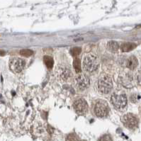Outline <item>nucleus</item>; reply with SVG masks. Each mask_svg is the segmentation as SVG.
<instances>
[{
	"instance_id": "nucleus-1",
	"label": "nucleus",
	"mask_w": 141,
	"mask_h": 141,
	"mask_svg": "<svg viewBox=\"0 0 141 141\" xmlns=\"http://www.w3.org/2000/svg\"><path fill=\"white\" fill-rule=\"evenodd\" d=\"M113 87L112 80L108 74L102 73L99 75L97 80V89L102 94L110 93Z\"/></svg>"
},
{
	"instance_id": "nucleus-2",
	"label": "nucleus",
	"mask_w": 141,
	"mask_h": 141,
	"mask_svg": "<svg viewBox=\"0 0 141 141\" xmlns=\"http://www.w3.org/2000/svg\"><path fill=\"white\" fill-rule=\"evenodd\" d=\"M127 97L122 91H116L111 96L112 106L118 111H123L127 106Z\"/></svg>"
},
{
	"instance_id": "nucleus-3",
	"label": "nucleus",
	"mask_w": 141,
	"mask_h": 141,
	"mask_svg": "<svg viewBox=\"0 0 141 141\" xmlns=\"http://www.w3.org/2000/svg\"><path fill=\"white\" fill-rule=\"evenodd\" d=\"M99 66V59L95 55L92 53L86 54L83 58L84 69L89 73H93L96 72Z\"/></svg>"
},
{
	"instance_id": "nucleus-4",
	"label": "nucleus",
	"mask_w": 141,
	"mask_h": 141,
	"mask_svg": "<svg viewBox=\"0 0 141 141\" xmlns=\"http://www.w3.org/2000/svg\"><path fill=\"white\" fill-rule=\"evenodd\" d=\"M94 113L99 118H104L109 112V107L106 101L100 99L97 101L94 106Z\"/></svg>"
},
{
	"instance_id": "nucleus-5",
	"label": "nucleus",
	"mask_w": 141,
	"mask_h": 141,
	"mask_svg": "<svg viewBox=\"0 0 141 141\" xmlns=\"http://www.w3.org/2000/svg\"><path fill=\"white\" fill-rule=\"evenodd\" d=\"M121 121L125 127L131 130L137 128L138 124V119L133 113H126L124 116H123L121 118Z\"/></svg>"
},
{
	"instance_id": "nucleus-6",
	"label": "nucleus",
	"mask_w": 141,
	"mask_h": 141,
	"mask_svg": "<svg viewBox=\"0 0 141 141\" xmlns=\"http://www.w3.org/2000/svg\"><path fill=\"white\" fill-rule=\"evenodd\" d=\"M26 65V61L19 58H11L9 61V68L14 73H20L22 72Z\"/></svg>"
},
{
	"instance_id": "nucleus-7",
	"label": "nucleus",
	"mask_w": 141,
	"mask_h": 141,
	"mask_svg": "<svg viewBox=\"0 0 141 141\" xmlns=\"http://www.w3.org/2000/svg\"><path fill=\"white\" fill-rule=\"evenodd\" d=\"M55 74L61 80L67 81L70 79L72 72L70 68L64 65H59L55 69Z\"/></svg>"
},
{
	"instance_id": "nucleus-8",
	"label": "nucleus",
	"mask_w": 141,
	"mask_h": 141,
	"mask_svg": "<svg viewBox=\"0 0 141 141\" xmlns=\"http://www.w3.org/2000/svg\"><path fill=\"white\" fill-rule=\"evenodd\" d=\"M75 87L80 91L87 89L89 86V78L83 74L77 75L74 78Z\"/></svg>"
},
{
	"instance_id": "nucleus-9",
	"label": "nucleus",
	"mask_w": 141,
	"mask_h": 141,
	"mask_svg": "<svg viewBox=\"0 0 141 141\" xmlns=\"http://www.w3.org/2000/svg\"><path fill=\"white\" fill-rule=\"evenodd\" d=\"M73 108L78 114L83 115L87 112L88 104L85 100L83 99H80L74 101L73 104Z\"/></svg>"
},
{
	"instance_id": "nucleus-10",
	"label": "nucleus",
	"mask_w": 141,
	"mask_h": 141,
	"mask_svg": "<svg viewBox=\"0 0 141 141\" xmlns=\"http://www.w3.org/2000/svg\"><path fill=\"white\" fill-rule=\"evenodd\" d=\"M119 82L121 84L123 87L130 88L133 87V78L131 74L129 72H123L119 77Z\"/></svg>"
},
{
	"instance_id": "nucleus-11",
	"label": "nucleus",
	"mask_w": 141,
	"mask_h": 141,
	"mask_svg": "<svg viewBox=\"0 0 141 141\" xmlns=\"http://www.w3.org/2000/svg\"><path fill=\"white\" fill-rule=\"evenodd\" d=\"M138 65V61L137 58L135 56H131L130 58H128L126 60V67H128L129 70H133Z\"/></svg>"
},
{
	"instance_id": "nucleus-12",
	"label": "nucleus",
	"mask_w": 141,
	"mask_h": 141,
	"mask_svg": "<svg viewBox=\"0 0 141 141\" xmlns=\"http://www.w3.org/2000/svg\"><path fill=\"white\" fill-rule=\"evenodd\" d=\"M136 44L133 43H123L121 45V49L123 52H129L136 48Z\"/></svg>"
},
{
	"instance_id": "nucleus-13",
	"label": "nucleus",
	"mask_w": 141,
	"mask_h": 141,
	"mask_svg": "<svg viewBox=\"0 0 141 141\" xmlns=\"http://www.w3.org/2000/svg\"><path fill=\"white\" fill-rule=\"evenodd\" d=\"M107 50L110 51L111 53H116V52L119 50V44L118 43L113 41L108 42L107 43Z\"/></svg>"
},
{
	"instance_id": "nucleus-14",
	"label": "nucleus",
	"mask_w": 141,
	"mask_h": 141,
	"mask_svg": "<svg viewBox=\"0 0 141 141\" xmlns=\"http://www.w3.org/2000/svg\"><path fill=\"white\" fill-rule=\"evenodd\" d=\"M73 67L77 73H80L82 72L81 61L79 58H74V61H73Z\"/></svg>"
},
{
	"instance_id": "nucleus-15",
	"label": "nucleus",
	"mask_w": 141,
	"mask_h": 141,
	"mask_svg": "<svg viewBox=\"0 0 141 141\" xmlns=\"http://www.w3.org/2000/svg\"><path fill=\"white\" fill-rule=\"evenodd\" d=\"M43 61H44V63L47 66L48 68H52L54 65V61L53 59L50 57V56H44L43 58Z\"/></svg>"
},
{
	"instance_id": "nucleus-16",
	"label": "nucleus",
	"mask_w": 141,
	"mask_h": 141,
	"mask_svg": "<svg viewBox=\"0 0 141 141\" xmlns=\"http://www.w3.org/2000/svg\"><path fill=\"white\" fill-rule=\"evenodd\" d=\"M82 52V49L80 47H74V48H71L70 53L73 57H77Z\"/></svg>"
},
{
	"instance_id": "nucleus-17",
	"label": "nucleus",
	"mask_w": 141,
	"mask_h": 141,
	"mask_svg": "<svg viewBox=\"0 0 141 141\" xmlns=\"http://www.w3.org/2000/svg\"><path fill=\"white\" fill-rule=\"evenodd\" d=\"M33 53V52L31 50H29V49H23L20 51V54L22 56L24 57H30L31 56Z\"/></svg>"
},
{
	"instance_id": "nucleus-18",
	"label": "nucleus",
	"mask_w": 141,
	"mask_h": 141,
	"mask_svg": "<svg viewBox=\"0 0 141 141\" xmlns=\"http://www.w3.org/2000/svg\"><path fill=\"white\" fill-rule=\"evenodd\" d=\"M135 81L138 85L141 87V69L138 70L135 74Z\"/></svg>"
},
{
	"instance_id": "nucleus-19",
	"label": "nucleus",
	"mask_w": 141,
	"mask_h": 141,
	"mask_svg": "<svg viewBox=\"0 0 141 141\" xmlns=\"http://www.w3.org/2000/svg\"><path fill=\"white\" fill-rule=\"evenodd\" d=\"M66 141H77V135L74 133H70L67 136Z\"/></svg>"
},
{
	"instance_id": "nucleus-20",
	"label": "nucleus",
	"mask_w": 141,
	"mask_h": 141,
	"mask_svg": "<svg viewBox=\"0 0 141 141\" xmlns=\"http://www.w3.org/2000/svg\"><path fill=\"white\" fill-rule=\"evenodd\" d=\"M98 141H113L111 137L109 135H104L98 140Z\"/></svg>"
},
{
	"instance_id": "nucleus-21",
	"label": "nucleus",
	"mask_w": 141,
	"mask_h": 141,
	"mask_svg": "<svg viewBox=\"0 0 141 141\" xmlns=\"http://www.w3.org/2000/svg\"><path fill=\"white\" fill-rule=\"evenodd\" d=\"M140 115H141V106H140Z\"/></svg>"
},
{
	"instance_id": "nucleus-22",
	"label": "nucleus",
	"mask_w": 141,
	"mask_h": 141,
	"mask_svg": "<svg viewBox=\"0 0 141 141\" xmlns=\"http://www.w3.org/2000/svg\"><path fill=\"white\" fill-rule=\"evenodd\" d=\"M80 141H87V140H80Z\"/></svg>"
}]
</instances>
